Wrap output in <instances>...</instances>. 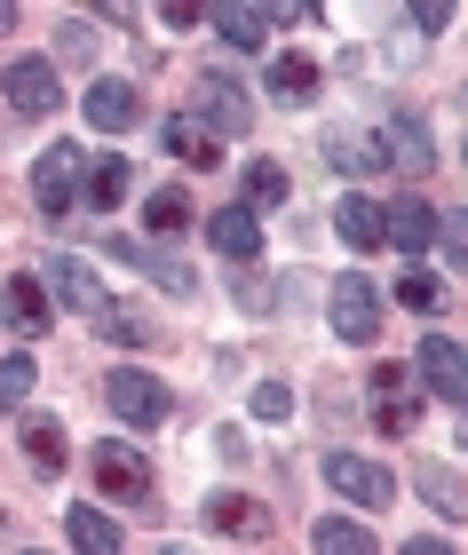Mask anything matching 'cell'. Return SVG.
Here are the masks:
<instances>
[{
  "mask_svg": "<svg viewBox=\"0 0 468 555\" xmlns=\"http://www.w3.org/2000/svg\"><path fill=\"white\" fill-rule=\"evenodd\" d=\"M0 88H9V104L24 119H56V104H64V80H56V64H48V56H16Z\"/></svg>",
  "mask_w": 468,
  "mask_h": 555,
  "instance_id": "6",
  "label": "cell"
},
{
  "mask_svg": "<svg viewBox=\"0 0 468 555\" xmlns=\"http://www.w3.org/2000/svg\"><path fill=\"white\" fill-rule=\"evenodd\" d=\"M270 24H278V16H270V9H246V0L214 9V33H223L238 56H262V48H270Z\"/></svg>",
  "mask_w": 468,
  "mask_h": 555,
  "instance_id": "18",
  "label": "cell"
},
{
  "mask_svg": "<svg viewBox=\"0 0 468 555\" xmlns=\"http://www.w3.org/2000/svg\"><path fill=\"white\" fill-rule=\"evenodd\" d=\"M398 301H405V310H437V301H445V286H437L429 270H405V278H398Z\"/></svg>",
  "mask_w": 468,
  "mask_h": 555,
  "instance_id": "31",
  "label": "cell"
},
{
  "mask_svg": "<svg viewBox=\"0 0 468 555\" xmlns=\"http://www.w3.org/2000/svg\"><path fill=\"white\" fill-rule=\"evenodd\" d=\"M159 24H176V33H191V24H199V9H191V0H167V9H159Z\"/></svg>",
  "mask_w": 468,
  "mask_h": 555,
  "instance_id": "36",
  "label": "cell"
},
{
  "mask_svg": "<svg viewBox=\"0 0 468 555\" xmlns=\"http://www.w3.org/2000/svg\"><path fill=\"white\" fill-rule=\"evenodd\" d=\"M207 532H231V540H270V508L255 492H214L207 500Z\"/></svg>",
  "mask_w": 468,
  "mask_h": 555,
  "instance_id": "15",
  "label": "cell"
},
{
  "mask_svg": "<svg viewBox=\"0 0 468 555\" xmlns=\"http://www.w3.org/2000/svg\"><path fill=\"white\" fill-rule=\"evenodd\" d=\"M326 318H334L341 341H374V334H381V294L350 270V278H334V310H326Z\"/></svg>",
  "mask_w": 468,
  "mask_h": 555,
  "instance_id": "8",
  "label": "cell"
},
{
  "mask_svg": "<svg viewBox=\"0 0 468 555\" xmlns=\"http://www.w3.org/2000/svg\"><path fill=\"white\" fill-rule=\"evenodd\" d=\"M152 278H159V286H167V294H191V286H199V278H191L183 262H152Z\"/></svg>",
  "mask_w": 468,
  "mask_h": 555,
  "instance_id": "34",
  "label": "cell"
},
{
  "mask_svg": "<svg viewBox=\"0 0 468 555\" xmlns=\"http://www.w3.org/2000/svg\"><path fill=\"white\" fill-rule=\"evenodd\" d=\"M64 56H72V64H88V56H95V40H88V24H80V16H64Z\"/></svg>",
  "mask_w": 468,
  "mask_h": 555,
  "instance_id": "33",
  "label": "cell"
},
{
  "mask_svg": "<svg viewBox=\"0 0 468 555\" xmlns=\"http://www.w3.org/2000/svg\"><path fill=\"white\" fill-rule=\"evenodd\" d=\"M48 294H56V301H64V310H80L88 325H95V318H104V310H112V294H104V278H95V270H88L80 255H56V262H48Z\"/></svg>",
  "mask_w": 468,
  "mask_h": 555,
  "instance_id": "9",
  "label": "cell"
},
{
  "mask_svg": "<svg viewBox=\"0 0 468 555\" xmlns=\"http://www.w3.org/2000/svg\"><path fill=\"white\" fill-rule=\"evenodd\" d=\"M104 397H112V413L128 421V428H143V437H152V428L176 413V397H167L159 373H143V365H119L112 382H104Z\"/></svg>",
  "mask_w": 468,
  "mask_h": 555,
  "instance_id": "4",
  "label": "cell"
},
{
  "mask_svg": "<svg viewBox=\"0 0 468 555\" xmlns=\"http://www.w3.org/2000/svg\"><path fill=\"white\" fill-rule=\"evenodd\" d=\"M80 183H88V159L72 143H48L32 159V207L40 215H72V207H80Z\"/></svg>",
  "mask_w": 468,
  "mask_h": 555,
  "instance_id": "2",
  "label": "cell"
},
{
  "mask_svg": "<svg viewBox=\"0 0 468 555\" xmlns=\"http://www.w3.org/2000/svg\"><path fill=\"white\" fill-rule=\"evenodd\" d=\"M64 540H72V555H119V524L104 508H72L64 516Z\"/></svg>",
  "mask_w": 468,
  "mask_h": 555,
  "instance_id": "21",
  "label": "cell"
},
{
  "mask_svg": "<svg viewBox=\"0 0 468 555\" xmlns=\"http://www.w3.org/2000/svg\"><path fill=\"white\" fill-rule=\"evenodd\" d=\"M24 555H40V547H24Z\"/></svg>",
  "mask_w": 468,
  "mask_h": 555,
  "instance_id": "39",
  "label": "cell"
},
{
  "mask_svg": "<svg viewBox=\"0 0 468 555\" xmlns=\"http://www.w3.org/2000/svg\"><path fill=\"white\" fill-rule=\"evenodd\" d=\"M413 492H421L437 516H468V492H460V476H453L445 461H421V468H413Z\"/></svg>",
  "mask_w": 468,
  "mask_h": 555,
  "instance_id": "22",
  "label": "cell"
},
{
  "mask_svg": "<svg viewBox=\"0 0 468 555\" xmlns=\"http://www.w3.org/2000/svg\"><path fill=\"white\" fill-rule=\"evenodd\" d=\"M0 325H9L16 341H40L48 325H56V310H48V286H40V278H9V286H0Z\"/></svg>",
  "mask_w": 468,
  "mask_h": 555,
  "instance_id": "11",
  "label": "cell"
},
{
  "mask_svg": "<svg viewBox=\"0 0 468 555\" xmlns=\"http://www.w3.org/2000/svg\"><path fill=\"white\" fill-rule=\"evenodd\" d=\"M191 119L214 135V143H231L255 128V104L238 95V80H223V72H199V88H191Z\"/></svg>",
  "mask_w": 468,
  "mask_h": 555,
  "instance_id": "3",
  "label": "cell"
},
{
  "mask_svg": "<svg viewBox=\"0 0 468 555\" xmlns=\"http://www.w3.org/2000/svg\"><path fill=\"white\" fill-rule=\"evenodd\" d=\"M159 135H167V151H176L183 167H223V143H214V135H207V128H199L191 112H176V119H167Z\"/></svg>",
  "mask_w": 468,
  "mask_h": 555,
  "instance_id": "20",
  "label": "cell"
},
{
  "mask_svg": "<svg viewBox=\"0 0 468 555\" xmlns=\"http://www.w3.org/2000/svg\"><path fill=\"white\" fill-rule=\"evenodd\" d=\"M405 555H453L445 540H405Z\"/></svg>",
  "mask_w": 468,
  "mask_h": 555,
  "instance_id": "37",
  "label": "cell"
},
{
  "mask_svg": "<svg viewBox=\"0 0 468 555\" xmlns=\"http://www.w3.org/2000/svg\"><path fill=\"white\" fill-rule=\"evenodd\" d=\"M24 461H32L40 476H64V421L56 413H24Z\"/></svg>",
  "mask_w": 468,
  "mask_h": 555,
  "instance_id": "19",
  "label": "cell"
},
{
  "mask_svg": "<svg viewBox=\"0 0 468 555\" xmlns=\"http://www.w3.org/2000/svg\"><path fill=\"white\" fill-rule=\"evenodd\" d=\"M128 183H135V175H128V159H95L80 191H88V207H95V215H112L119 198H128Z\"/></svg>",
  "mask_w": 468,
  "mask_h": 555,
  "instance_id": "25",
  "label": "cell"
},
{
  "mask_svg": "<svg viewBox=\"0 0 468 555\" xmlns=\"http://www.w3.org/2000/svg\"><path fill=\"white\" fill-rule=\"evenodd\" d=\"M88 476H95V492L104 500H128V508H152V461L128 444V437H104L88 452Z\"/></svg>",
  "mask_w": 468,
  "mask_h": 555,
  "instance_id": "1",
  "label": "cell"
},
{
  "mask_svg": "<svg viewBox=\"0 0 468 555\" xmlns=\"http://www.w3.org/2000/svg\"><path fill=\"white\" fill-rule=\"evenodd\" d=\"M413 421H421L413 373L405 365H374V428H381V437H413Z\"/></svg>",
  "mask_w": 468,
  "mask_h": 555,
  "instance_id": "7",
  "label": "cell"
},
{
  "mask_svg": "<svg viewBox=\"0 0 468 555\" xmlns=\"http://www.w3.org/2000/svg\"><path fill=\"white\" fill-rule=\"evenodd\" d=\"M9 24H16V9H0V33H9Z\"/></svg>",
  "mask_w": 468,
  "mask_h": 555,
  "instance_id": "38",
  "label": "cell"
},
{
  "mask_svg": "<svg viewBox=\"0 0 468 555\" xmlns=\"http://www.w3.org/2000/svg\"><path fill=\"white\" fill-rule=\"evenodd\" d=\"M255 413H262V421H286V413H294V389H286V382H262V389H255Z\"/></svg>",
  "mask_w": 468,
  "mask_h": 555,
  "instance_id": "32",
  "label": "cell"
},
{
  "mask_svg": "<svg viewBox=\"0 0 468 555\" xmlns=\"http://www.w3.org/2000/svg\"><path fill=\"white\" fill-rule=\"evenodd\" d=\"M32 382H40V365L24 358V349H16V358H0V413H24V397H32Z\"/></svg>",
  "mask_w": 468,
  "mask_h": 555,
  "instance_id": "29",
  "label": "cell"
},
{
  "mask_svg": "<svg viewBox=\"0 0 468 555\" xmlns=\"http://www.w3.org/2000/svg\"><path fill=\"white\" fill-rule=\"evenodd\" d=\"M381 151H389V159H405L413 175H421V167H429V135H421V119H413V112H405V119H389Z\"/></svg>",
  "mask_w": 468,
  "mask_h": 555,
  "instance_id": "26",
  "label": "cell"
},
{
  "mask_svg": "<svg viewBox=\"0 0 468 555\" xmlns=\"http://www.w3.org/2000/svg\"><path fill=\"white\" fill-rule=\"evenodd\" d=\"M334 231L350 238V246H381V207L365 191H350V198H334Z\"/></svg>",
  "mask_w": 468,
  "mask_h": 555,
  "instance_id": "23",
  "label": "cell"
},
{
  "mask_svg": "<svg viewBox=\"0 0 468 555\" xmlns=\"http://www.w3.org/2000/svg\"><path fill=\"white\" fill-rule=\"evenodd\" d=\"M413 373L429 382V397H445V405H468V358H460V341L429 334V341H421V358H413Z\"/></svg>",
  "mask_w": 468,
  "mask_h": 555,
  "instance_id": "10",
  "label": "cell"
},
{
  "mask_svg": "<svg viewBox=\"0 0 468 555\" xmlns=\"http://www.w3.org/2000/svg\"><path fill=\"white\" fill-rule=\"evenodd\" d=\"M88 128H104V135L143 128V95L128 80H88Z\"/></svg>",
  "mask_w": 468,
  "mask_h": 555,
  "instance_id": "14",
  "label": "cell"
},
{
  "mask_svg": "<svg viewBox=\"0 0 468 555\" xmlns=\"http://www.w3.org/2000/svg\"><path fill=\"white\" fill-rule=\"evenodd\" d=\"M310 547H317V555H381L365 524H341V516H317V524H310Z\"/></svg>",
  "mask_w": 468,
  "mask_h": 555,
  "instance_id": "24",
  "label": "cell"
},
{
  "mask_svg": "<svg viewBox=\"0 0 468 555\" xmlns=\"http://www.w3.org/2000/svg\"><path fill=\"white\" fill-rule=\"evenodd\" d=\"M326 485L341 500H358V508H389V500H398V476L381 461H365V452H326Z\"/></svg>",
  "mask_w": 468,
  "mask_h": 555,
  "instance_id": "5",
  "label": "cell"
},
{
  "mask_svg": "<svg viewBox=\"0 0 468 555\" xmlns=\"http://www.w3.org/2000/svg\"><path fill=\"white\" fill-rule=\"evenodd\" d=\"M207 238H214V255H231V262H255L262 255V222L246 207H214L207 215Z\"/></svg>",
  "mask_w": 468,
  "mask_h": 555,
  "instance_id": "17",
  "label": "cell"
},
{
  "mask_svg": "<svg viewBox=\"0 0 468 555\" xmlns=\"http://www.w3.org/2000/svg\"><path fill=\"white\" fill-rule=\"evenodd\" d=\"M143 222H152V238H176V231H191V198H183L176 183H167V191H152Z\"/></svg>",
  "mask_w": 468,
  "mask_h": 555,
  "instance_id": "27",
  "label": "cell"
},
{
  "mask_svg": "<svg viewBox=\"0 0 468 555\" xmlns=\"http://www.w3.org/2000/svg\"><path fill=\"white\" fill-rule=\"evenodd\" d=\"M326 167H341L350 183H381V175H389V151H381V135H365V128H334V135H326Z\"/></svg>",
  "mask_w": 468,
  "mask_h": 555,
  "instance_id": "13",
  "label": "cell"
},
{
  "mask_svg": "<svg viewBox=\"0 0 468 555\" xmlns=\"http://www.w3.org/2000/svg\"><path fill=\"white\" fill-rule=\"evenodd\" d=\"M429 238H437L429 198H398V207H381V246H398V255H405V270L429 255Z\"/></svg>",
  "mask_w": 468,
  "mask_h": 555,
  "instance_id": "12",
  "label": "cell"
},
{
  "mask_svg": "<svg viewBox=\"0 0 468 555\" xmlns=\"http://www.w3.org/2000/svg\"><path fill=\"white\" fill-rule=\"evenodd\" d=\"M262 88H270V104H317V88H326V72H317V56H270Z\"/></svg>",
  "mask_w": 468,
  "mask_h": 555,
  "instance_id": "16",
  "label": "cell"
},
{
  "mask_svg": "<svg viewBox=\"0 0 468 555\" xmlns=\"http://www.w3.org/2000/svg\"><path fill=\"white\" fill-rule=\"evenodd\" d=\"M255 207H286V167L278 159H255L246 167V215Z\"/></svg>",
  "mask_w": 468,
  "mask_h": 555,
  "instance_id": "28",
  "label": "cell"
},
{
  "mask_svg": "<svg viewBox=\"0 0 468 555\" xmlns=\"http://www.w3.org/2000/svg\"><path fill=\"white\" fill-rule=\"evenodd\" d=\"M437 238H445V246H437V255H445V262H468V222H445V231H437Z\"/></svg>",
  "mask_w": 468,
  "mask_h": 555,
  "instance_id": "35",
  "label": "cell"
},
{
  "mask_svg": "<svg viewBox=\"0 0 468 555\" xmlns=\"http://www.w3.org/2000/svg\"><path fill=\"white\" fill-rule=\"evenodd\" d=\"M95 334L119 341V349H143V341H152V318H135V310H119V301H112V310L95 318Z\"/></svg>",
  "mask_w": 468,
  "mask_h": 555,
  "instance_id": "30",
  "label": "cell"
}]
</instances>
